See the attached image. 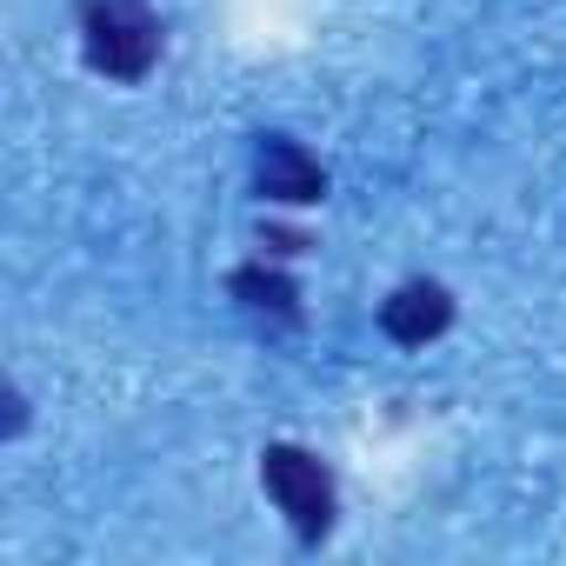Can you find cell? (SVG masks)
<instances>
[{
    "label": "cell",
    "instance_id": "1",
    "mask_svg": "<svg viewBox=\"0 0 566 566\" xmlns=\"http://www.w3.org/2000/svg\"><path fill=\"white\" fill-rule=\"evenodd\" d=\"M87 61L114 81H140L160 54V21L147 0H87Z\"/></svg>",
    "mask_w": 566,
    "mask_h": 566
},
{
    "label": "cell",
    "instance_id": "2",
    "mask_svg": "<svg viewBox=\"0 0 566 566\" xmlns=\"http://www.w3.org/2000/svg\"><path fill=\"white\" fill-rule=\"evenodd\" d=\"M260 480H266L273 506L294 520L301 539H321L334 526V480H327V467L307 447H266L260 453Z\"/></svg>",
    "mask_w": 566,
    "mask_h": 566
},
{
    "label": "cell",
    "instance_id": "3",
    "mask_svg": "<svg viewBox=\"0 0 566 566\" xmlns=\"http://www.w3.org/2000/svg\"><path fill=\"white\" fill-rule=\"evenodd\" d=\"M253 187L266 193V200H287V207H307V200H321L327 193V174H321V160L307 154V147H294V140H260V160H253Z\"/></svg>",
    "mask_w": 566,
    "mask_h": 566
},
{
    "label": "cell",
    "instance_id": "4",
    "mask_svg": "<svg viewBox=\"0 0 566 566\" xmlns=\"http://www.w3.org/2000/svg\"><path fill=\"white\" fill-rule=\"evenodd\" d=\"M447 321H453V301H447L440 280H407V287L380 307V327L400 347H427L433 334H447Z\"/></svg>",
    "mask_w": 566,
    "mask_h": 566
},
{
    "label": "cell",
    "instance_id": "5",
    "mask_svg": "<svg viewBox=\"0 0 566 566\" xmlns=\"http://www.w3.org/2000/svg\"><path fill=\"white\" fill-rule=\"evenodd\" d=\"M233 294H240L253 314H280V321H294V280H287V273L240 266V273H233Z\"/></svg>",
    "mask_w": 566,
    "mask_h": 566
}]
</instances>
